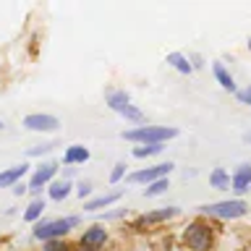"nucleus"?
Instances as JSON below:
<instances>
[{"instance_id": "1", "label": "nucleus", "mask_w": 251, "mask_h": 251, "mask_svg": "<svg viewBox=\"0 0 251 251\" xmlns=\"http://www.w3.org/2000/svg\"><path fill=\"white\" fill-rule=\"evenodd\" d=\"M178 128H168V126H141V128L126 131L123 139L128 141H144V144H162L168 139H176Z\"/></svg>"}, {"instance_id": "2", "label": "nucleus", "mask_w": 251, "mask_h": 251, "mask_svg": "<svg viewBox=\"0 0 251 251\" xmlns=\"http://www.w3.org/2000/svg\"><path fill=\"white\" fill-rule=\"evenodd\" d=\"M204 215H212V217H223V220H233V217H243L249 212V204L241 201V199H233V201H217V204H204L201 207Z\"/></svg>"}, {"instance_id": "3", "label": "nucleus", "mask_w": 251, "mask_h": 251, "mask_svg": "<svg viewBox=\"0 0 251 251\" xmlns=\"http://www.w3.org/2000/svg\"><path fill=\"white\" fill-rule=\"evenodd\" d=\"M74 225H78V217H66V220H52V223H39L34 227V238L39 241H52L66 235Z\"/></svg>"}, {"instance_id": "4", "label": "nucleus", "mask_w": 251, "mask_h": 251, "mask_svg": "<svg viewBox=\"0 0 251 251\" xmlns=\"http://www.w3.org/2000/svg\"><path fill=\"white\" fill-rule=\"evenodd\" d=\"M186 243L191 246L194 251H207L209 249V241H212V235H209V227H204L201 223H191L186 227Z\"/></svg>"}, {"instance_id": "5", "label": "nucleus", "mask_w": 251, "mask_h": 251, "mask_svg": "<svg viewBox=\"0 0 251 251\" xmlns=\"http://www.w3.org/2000/svg\"><path fill=\"white\" fill-rule=\"evenodd\" d=\"M170 170H173V162H162V165H154V168L133 173L128 180H131V183H154V180H160V178L168 176Z\"/></svg>"}, {"instance_id": "6", "label": "nucleus", "mask_w": 251, "mask_h": 251, "mask_svg": "<svg viewBox=\"0 0 251 251\" xmlns=\"http://www.w3.org/2000/svg\"><path fill=\"white\" fill-rule=\"evenodd\" d=\"M24 126L29 131H55L60 126V121L55 115H42V113H34V115H26L24 118Z\"/></svg>"}, {"instance_id": "7", "label": "nucleus", "mask_w": 251, "mask_h": 251, "mask_svg": "<svg viewBox=\"0 0 251 251\" xmlns=\"http://www.w3.org/2000/svg\"><path fill=\"white\" fill-rule=\"evenodd\" d=\"M105 238H107V230L102 225H92L89 230H84V235H81V249H100L102 243H105Z\"/></svg>"}, {"instance_id": "8", "label": "nucleus", "mask_w": 251, "mask_h": 251, "mask_svg": "<svg viewBox=\"0 0 251 251\" xmlns=\"http://www.w3.org/2000/svg\"><path fill=\"white\" fill-rule=\"evenodd\" d=\"M55 170H58V168H55L52 162L42 165V168H39V170L34 173V176H31V180H29V191H39V188H42V186L47 183V180H50V178L55 176Z\"/></svg>"}, {"instance_id": "9", "label": "nucleus", "mask_w": 251, "mask_h": 251, "mask_svg": "<svg viewBox=\"0 0 251 251\" xmlns=\"http://www.w3.org/2000/svg\"><path fill=\"white\" fill-rule=\"evenodd\" d=\"M249 186H251V165H241L233 176V191L243 194V191H249Z\"/></svg>"}, {"instance_id": "10", "label": "nucleus", "mask_w": 251, "mask_h": 251, "mask_svg": "<svg viewBox=\"0 0 251 251\" xmlns=\"http://www.w3.org/2000/svg\"><path fill=\"white\" fill-rule=\"evenodd\" d=\"M24 173H26V165H16V168H11V170H3V173H0V188L13 186Z\"/></svg>"}, {"instance_id": "11", "label": "nucleus", "mask_w": 251, "mask_h": 251, "mask_svg": "<svg viewBox=\"0 0 251 251\" xmlns=\"http://www.w3.org/2000/svg\"><path fill=\"white\" fill-rule=\"evenodd\" d=\"M118 199H121V191H113V194H105V196H97V199L86 201L84 209L94 212V209H102V207H107V204H113V201H118Z\"/></svg>"}, {"instance_id": "12", "label": "nucleus", "mask_w": 251, "mask_h": 251, "mask_svg": "<svg viewBox=\"0 0 251 251\" xmlns=\"http://www.w3.org/2000/svg\"><path fill=\"white\" fill-rule=\"evenodd\" d=\"M63 160H66L68 165H74V162H86V160H89V149H86V147H68L66 154H63Z\"/></svg>"}, {"instance_id": "13", "label": "nucleus", "mask_w": 251, "mask_h": 251, "mask_svg": "<svg viewBox=\"0 0 251 251\" xmlns=\"http://www.w3.org/2000/svg\"><path fill=\"white\" fill-rule=\"evenodd\" d=\"M107 105L121 113L126 105H131V102H128V94H126V92H107Z\"/></svg>"}, {"instance_id": "14", "label": "nucleus", "mask_w": 251, "mask_h": 251, "mask_svg": "<svg viewBox=\"0 0 251 251\" xmlns=\"http://www.w3.org/2000/svg\"><path fill=\"white\" fill-rule=\"evenodd\" d=\"M212 71H215L217 81L223 84L225 89H230V92L235 89V84H233V76H230V74H227V71H225V66H223V63H215V66H212Z\"/></svg>"}, {"instance_id": "15", "label": "nucleus", "mask_w": 251, "mask_h": 251, "mask_svg": "<svg viewBox=\"0 0 251 251\" xmlns=\"http://www.w3.org/2000/svg\"><path fill=\"white\" fill-rule=\"evenodd\" d=\"M176 212H178L176 207H165V209H160V212H149V215L141 217V223H160V220H170Z\"/></svg>"}, {"instance_id": "16", "label": "nucleus", "mask_w": 251, "mask_h": 251, "mask_svg": "<svg viewBox=\"0 0 251 251\" xmlns=\"http://www.w3.org/2000/svg\"><path fill=\"white\" fill-rule=\"evenodd\" d=\"M168 63H170L173 68H178L180 74H191V63H188L180 52H170V55H168Z\"/></svg>"}, {"instance_id": "17", "label": "nucleus", "mask_w": 251, "mask_h": 251, "mask_svg": "<svg viewBox=\"0 0 251 251\" xmlns=\"http://www.w3.org/2000/svg\"><path fill=\"white\" fill-rule=\"evenodd\" d=\"M209 183L215 186V188H227V186H230V176H227V173H225L223 168H217V170H212Z\"/></svg>"}, {"instance_id": "18", "label": "nucleus", "mask_w": 251, "mask_h": 251, "mask_svg": "<svg viewBox=\"0 0 251 251\" xmlns=\"http://www.w3.org/2000/svg\"><path fill=\"white\" fill-rule=\"evenodd\" d=\"M68 191H71V183H68V180H55L52 188H50V196H52V199H66Z\"/></svg>"}, {"instance_id": "19", "label": "nucleus", "mask_w": 251, "mask_h": 251, "mask_svg": "<svg viewBox=\"0 0 251 251\" xmlns=\"http://www.w3.org/2000/svg\"><path fill=\"white\" fill-rule=\"evenodd\" d=\"M165 188H168V178H160L154 183H149V188H144V196H160Z\"/></svg>"}, {"instance_id": "20", "label": "nucleus", "mask_w": 251, "mask_h": 251, "mask_svg": "<svg viewBox=\"0 0 251 251\" xmlns=\"http://www.w3.org/2000/svg\"><path fill=\"white\" fill-rule=\"evenodd\" d=\"M42 212H45V201H42V199H37V201H31V204H29V209H26V215H24V217H26L29 223H31V220H37L39 215H42Z\"/></svg>"}, {"instance_id": "21", "label": "nucleus", "mask_w": 251, "mask_h": 251, "mask_svg": "<svg viewBox=\"0 0 251 251\" xmlns=\"http://www.w3.org/2000/svg\"><path fill=\"white\" fill-rule=\"evenodd\" d=\"M121 115H126V118H128V121H144V113H141V110L139 107H133V105H126L123 110H121Z\"/></svg>"}, {"instance_id": "22", "label": "nucleus", "mask_w": 251, "mask_h": 251, "mask_svg": "<svg viewBox=\"0 0 251 251\" xmlns=\"http://www.w3.org/2000/svg\"><path fill=\"white\" fill-rule=\"evenodd\" d=\"M157 152H162V147H160V144H149V147H136V149H133V157H149V154H157Z\"/></svg>"}, {"instance_id": "23", "label": "nucleus", "mask_w": 251, "mask_h": 251, "mask_svg": "<svg viewBox=\"0 0 251 251\" xmlns=\"http://www.w3.org/2000/svg\"><path fill=\"white\" fill-rule=\"evenodd\" d=\"M123 173H126V165H121V162H118L115 168H113V173H110V180H113V183H118V180L123 178Z\"/></svg>"}, {"instance_id": "24", "label": "nucleus", "mask_w": 251, "mask_h": 251, "mask_svg": "<svg viewBox=\"0 0 251 251\" xmlns=\"http://www.w3.org/2000/svg\"><path fill=\"white\" fill-rule=\"evenodd\" d=\"M47 251H68V246H66V243H58V241H55V243H50V246H47Z\"/></svg>"}, {"instance_id": "25", "label": "nucleus", "mask_w": 251, "mask_h": 251, "mask_svg": "<svg viewBox=\"0 0 251 251\" xmlns=\"http://www.w3.org/2000/svg\"><path fill=\"white\" fill-rule=\"evenodd\" d=\"M89 191H92V188H89V183H81V186H78V196H81V199H84V196L89 194Z\"/></svg>"}, {"instance_id": "26", "label": "nucleus", "mask_w": 251, "mask_h": 251, "mask_svg": "<svg viewBox=\"0 0 251 251\" xmlns=\"http://www.w3.org/2000/svg\"><path fill=\"white\" fill-rule=\"evenodd\" d=\"M238 97H241L243 102H251V89H246V92H241V94H238Z\"/></svg>"}, {"instance_id": "27", "label": "nucleus", "mask_w": 251, "mask_h": 251, "mask_svg": "<svg viewBox=\"0 0 251 251\" xmlns=\"http://www.w3.org/2000/svg\"><path fill=\"white\" fill-rule=\"evenodd\" d=\"M246 141H251V133H246Z\"/></svg>"}, {"instance_id": "28", "label": "nucleus", "mask_w": 251, "mask_h": 251, "mask_svg": "<svg viewBox=\"0 0 251 251\" xmlns=\"http://www.w3.org/2000/svg\"><path fill=\"white\" fill-rule=\"evenodd\" d=\"M249 47H251V39H249Z\"/></svg>"}, {"instance_id": "29", "label": "nucleus", "mask_w": 251, "mask_h": 251, "mask_svg": "<svg viewBox=\"0 0 251 251\" xmlns=\"http://www.w3.org/2000/svg\"><path fill=\"white\" fill-rule=\"evenodd\" d=\"M0 128H3V123H0Z\"/></svg>"}]
</instances>
